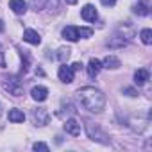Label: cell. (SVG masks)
Segmentation results:
<instances>
[{
    "label": "cell",
    "mask_w": 152,
    "mask_h": 152,
    "mask_svg": "<svg viewBox=\"0 0 152 152\" xmlns=\"http://www.w3.org/2000/svg\"><path fill=\"white\" fill-rule=\"evenodd\" d=\"M64 2L70 4V6H75V4H77V0H64Z\"/></svg>",
    "instance_id": "27"
},
{
    "label": "cell",
    "mask_w": 152,
    "mask_h": 152,
    "mask_svg": "<svg viewBox=\"0 0 152 152\" xmlns=\"http://www.w3.org/2000/svg\"><path fill=\"white\" fill-rule=\"evenodd\" d=\"M64 131H66L68 134H72V136H79V134H81V124H79L77 120L70 118V120H66V124H64Z\"/></svg>",
    "instance_id": "9"
},
{
    "label": "cell",
    "mask_w": 152,
    "mask_h": 152,
    "mask_svg": "<svg viewBox=\"0 0 152 152\" xmlns=\"http://www.w3.org/2000/svg\"><path fill=\"white\" fill-rule=\"evenodd\" d=\"M102 66H104V68L116 70V68H120V59H118V57H115V56H106V59H104Z\"/></svg>",
    "instance_id": "15"
},
{
    "label": "cell",
    "mask_w": 152,
    "mask_h": 152,
    "mask_svg": "<svg viewBox=\"0 0 152 152\" xmlns=\"http://www.w3.org/2000/svg\"><path fill=\"white\" fill-rule=\"evenodd\" d=\"M86 132H88V136H90L93 141H99V143H104V145L109 143L107 134H106L97 124H93V122H90V120H86Z\"/></svg>",
    "instance_id": "2"
},
{
    "label": "cell",
    "mask_w": 152,
    "mask_h": 152,
    "mask_svg": "<svg viewBox=\"0 0 152 152\" xmlns=\"http://www.w3.org/2000/svg\"><path fill=\"white\" fill-rule=\"evenodd\" d=\"M70 52H72V50H70L68 47H61V48L57 50V54H56V59L61 61V63H64V61L70 57Z\"/></svg>",
    "instance_id": "18"
},
{
    "label": "cell",
    "mask_w": 152,
    "mask_h": 152,
    "mask_svg": "<svg viewBox=\"0 0 152 152\" xmlns=\"http://www.w3.org/2000/svg\"><path fill=\"white\" fill-rule=\"evenodd\" d=\"M61 34H63V38L68 39V41H77V39H81L79 27H75V25H66V27L63 29Z\"/></svg>",
    "instance_id": "6"
},
{
    "label": "cell",
    "mask_w": 152,
    "mask_h": 152,
    "mask_svg": "<svg viewBox=\"0 0 152 152\" xmlns=\"http://www.w3.org/2000/svg\"><path fill=\"white\" fill-rule=\"evenodd\" d=\"M100 68H102V63L99 61V59H90V63H88V75L90 77H97V73L100 72Z\"/></svg>",
    "instance_id": "13"
},
{
    "label": "cell",
    "mask_w": 152,
    "mask_h": 152,
    "mask_svg": "<svg viewBox=\"0 0 152 152\" xmlns=\"http://www.w3.org/2000/svg\"><path fill=\"white\" fill-rule=\"evenodd\" d=\"M31 97L36 100V102H45L47 97H48V90L45 86H34L31 90Z\"/></svg>",
    "instance_id": "7"
},
{
    "label": "cell",
    "mask_w": 152,
    "mask_h": 152,
    "mask_svg": "<svg viewBox=\"0 0 152 152\" xmlns=\"http://www.w3.org/2000/svg\"><path fill=\"white\" fill-rule=\"evenodd\" d=\"M7 116H9V122H13V124H22V122L25 120V115H23V111H20V109H11Z\"/></svg>",
    "instance_id": "16"
},
{
    "label": "cell",
    "mask_w": 152,
    "mask_h": 152,
    "mask_svg": "<svg viewBox=\"0 0 152 152\" xmlns=\"http://www.w3.org/2000/svg\"><path fill=\"white\" fill-rule=\"evenodd\" d=\"M9 9H11L15 15H25L27 4L23 2V0H9Z\"/></svg>",
    "instance_id": "10"
},
{
    "label": "cell",
    "mask_w": 152,
    "mask_h": 152,
    "mask_svg": "<svg viewBox=\"0 0 152 152\" xmlns=\"http://www.w3.org/2000/svg\"><path fill=\"white\" fill-rule=\"evenodd\" d=\"M23 41H27V43H31V45H39V43H41V36H39L36 31L27 29V31H23Z\"/></svg>",
    "instance_id": "11"
},
{
    "label": "cell",
    "mask_w": 152,
    "mask_h": 152,
    "mask_svg": "<svg viewBox=\"0 0 152 152\" xmlns=\"http://www.w3.org/2000/svg\"><path fill=\"white\" fill-rule=\"evenodd\" d=\"M147 81H148V70L140 68V70L134 72V84H136V86H143Z\"/></svg>",
    "instance_id": "12"
},
{
    "label": "cell",
    "mask_w": 152,
    "mask_h": 152,
    "mask_svg": "<svg viewBox=\"0 0 152 152\" xmlns=\"http://www.w3.org/2000/svg\"><path fill=\"white\" fill-rule=\"evenodd\" d=\"M57 75H59V81H61V83H64V84H70V83L73 81V68H72V66H66V64H63V66H59V72H57Z\"/></svg>",
    "instance_id": "5"
},
{
    "label": "cell",
    "mask_w": 152,
    "mask_h": 152,
    "mask_svg": "<svg viewBox=\"0 0 152 152\" xmlns=\"http://www.w3.org/2000/svg\"><path fill=\"white\" fill-rule=\"evenodd\" d=\"M45 4H47V0H32V7H34L36 11L43 9V7H45Z\"/></svg>",
    "instance_id": "20"
},
{
    "label": "cell",
    "mask_w": 152,
    "mask_h": 152,
    "mask_svg": "<svg viewBox=\"0 0 152 152\" xmlns=\"http://www.w3.org/2000/svg\"><path fill=\"white\" fill-rule=\"evenodd\" d=\"M77 99H79L81 104H83L88 111H91V113H100V111L104 109V106H106V95H104L100 90L93 88V86H84V88H81V90L77 91Z\"/></svg>",
    "instance_id": "1"
},
{
    "label": "cell",
    "mask_w": 152,
    "mask_h": 152,
    "mask_svg": "<svg viewBox=\"0 0 152 152\" xmlns=\"http://www.w3.org/2000/svg\"><path fill=\"white\" fill-rule=\"evenodd\" d=\"M100 4L106 6V7H113V6L116 4V0H100Z\"/></svg>",
    "instance_id": "24"
},
{
    "label": "cell",
    "mask_w": 152,
    "mask_h": 152,
    "mask_svg": "<svg viewBox=\"0 0 152 152\" xmlns=\"http://www.w3.org/2000/svg\"><path fill=\"white\" fill-rule=\"evenodd\" d=\"M124 93H125L127 97H136V95H138V91H136L134 88H124Z\"/></svg>",
    "instance_id": "23"
},
{
    "label": "cell",
    "mask_w": 152,
    "mask_h": 152,
    "mask_svg": "<svg viewBox=\"0 0 152 152\" xmlns=\"http://www.w3.org/2000/svg\"><path fill=\"white\" fill-rule=\"evenodd\" d=\"M31 118H32V124H34V125H39V127H43V125H47V124L50 122V115H48V111H47L45 107H36V109H32Z\"/></svg>",
    "instance_id": "4"
},
{
    "label": "cell",
    "mask_w": 152,
    "mask_h": 152,
    "mask_svg": "<svg viewBox=\"0 0 152 152\" xmlns=\"http://www.w3.org/2000/svg\"><path fill=\"white\" fill-rule=\"evenodd\" d=\"M132 11H134L138 16H147V15H148V6L143 4V2H138V4L132 7Z\"/></svg>",
    "instance_id": "17"
},
{
    "label": "cell",
    "mask_w": 152,
    "mask_h": 152,
    "mask_svg": "<svg viewBox=\"0 0 152 152\" xmlns=\"http://www.w3.org/2000/svg\"><path fill=\"white\" fill-rule=\"evenodd\" d=\"M79 34H81V38H90L93 34V31L91 29H86V27H81L79 29Z\"/></svg>",
    "instance_id": "21"
},
{
    "label": "cell",
    "mask_w": 152,
    "mask_h": 152,
    "mask_svg": "<svg viewBox=\"0 0 152 152\" xmlns=\"http://www.w3.org/2000/svg\"><path fill=\"white\" fill-rule=\"evenodd\" d=\"M81 16H83V20H86V22H95V20L99 18L97 9H95L91 4H88V6H84V7L81 9Z\"/></svg>",
    "instance_id": "8"
},
{
    "label": "cell",
    "mask_w": 152,
    "mask_h": 152,
    "mask_svg": "<svg viewBox=\"0 0 152 152\" xmlns=\"http://www.w3.org/2000/svg\"><path fill=\"white\" fill-rule=\"evenodd\" d=\"M0 66H6V59H4V54L0 52Z\"/></svg>",
    "instance_id": "26"
},
{
    "label": "cell",
    "mask_w": 152,
    "mask_h": 152,
    "mask_svg": "<svg viewBox=\"0 0 152 152\" xmlns=\"http://www.w3.org/2000/svg\"><path fill=\"white\" fill-rule=\"evenodd\" d=\"M106 45H107L109 48H124V47L127 45V41H125L122 36H115V38H109V39L106 41Z\"/></svg>",
    "instance_id": "14"
},
{
    "label": "cell",
    "mask_w": 152,
    "mask_h": 152,
    "mask_svg": "<svg viewBox=\"0 0 152 152\" xmlns=\"http://www.w3.org/2000/svg\"><path fill=\"white\" fill-rule=\"evenodd\" d=\"M4 88H6L11 95H15V97H20V95L23 93V83L18 81V77H6Z\"/></svg>",
    "instance_id": "3"
},
{
    "label": "cell",
    "mask_w": 152,
    "mask_h": 152,
    "mask_svg": "<svg viewBox=\"0 0 152 152\" xmlns=\"http://www.w3.org/2000/svg\"><path fill=\"white\" fill-rule=\"evenodd\" d=\"M72 68H73V72H75V70H81V68H83V64H81V63H73V64H72Z\"/></svg>",
    "instance_id": "25"
},
{
    "label": "cell",
    "mask_w": 152,
    "mask_h": 152,
    "mask_svg": "<svg viewBox=\"0 0 152 152\" xmlns=\"http://www.w3.org/2000/svg\"><path fill=\"white\" fill-rule=\"evenodd\" d=\"M4 31V23H2V20H0V32Z\"/></svg>",
    "instance_id": "28"
},
{
    "label": "cell",
    "mask_w": 152,
    "mask_h": 152,
    "mask_svg": "<svg viewBox=\"0 0 152 152\" xmlns=\"http://www.w3.org/2000/svg\"><path fill=\"white\" fill-rule=\"evenodd\" d=\"M140 38H141V41H143L145 45H150V43H152V31H150V29H143L141 34H140Z\"/></svg>",
    "instance_id": "19"
},
{
    "label": "cell",
    "mask_w": 152,
    "mask_h": 152,
    "mask_svg": "<svg viewBox=\"0 0 152 152\" xmlns=\"http://www.w3.org/2000/svg\"><path fill=\"white\" fill-rule=\"evenodd\" d=\"M32 148H34V150H43V152H48V145H45V143H41V141L34 143V145H32Z\"/></svg>",
    "instance_id": "22"
},
{
    "label": "cell",
    "mask_w": 152,
    "mask_h": 152,
    "mask_svg": "<svg viewBox=\"0 0 152 152\" xmlns=\"http://www.w3.org/2000/svg\"><path fill=\"white\" fill-rule=\"evenodd\" d=\"M0 116H2V106H0Z\"/></svg>",
    "instance_id": "29"
}]
</instances>
